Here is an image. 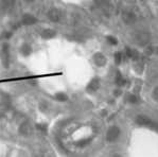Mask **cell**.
<instances>
[{
    "instance_id": "6da1fadb",
    "label": "cell",
    "mask_w": 158,
    "mask_h": 157,
    "mask_svg": "<svg viewBox=\"0 0 158 157\" xmlns=\"http://www.w3.org/2000/svg\"><path fill=\"white\" fill-rule=\"evenodd\" d=\"M40 87L49 96H60L68 87L63 74H44L40 81Z\"/></svg>"
},
{
    "instance_id": "7a4b0ae2",
    "label": "cell",
    "mask_w": 158,
    "mask_h": 157,
    "mask_svg": "<svg viewBox=\"0 0 158 157\" xmlns=\"http://www.w3.org/2000/svg\"><path fill=\"white\" fill-rule=\"evenodd\" d=\"M16 151H18V150L14 148L9 141L0 139V157L15 156Z\"/></svg>"
}]
</instances>
